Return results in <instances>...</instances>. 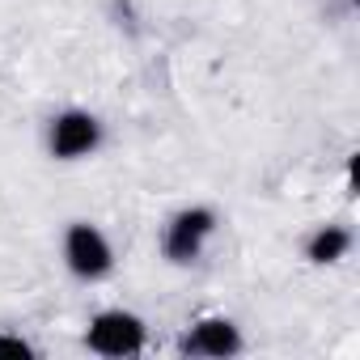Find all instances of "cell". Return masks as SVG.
Here are the masks:
<instances>
[{
	"mask_svg": "<svg viewBox=\"0 0 360 360\" xmlns=\"http://www.w3.org/2000/svg\"><path fill=\"white\" fill-rule=\"evenodd\" d=\"M144 339H148V330L131 309H102L89 318V330H85V347L94 356H106V360L140 356Z\"/></svg>",
	"mask_w": 360,
	"mask_h": 360,
	"instance_id": "1",
	"label": "cell"
},
{
	"mask_svg": "<svg viewBox=\"0 0 360 360\" xmlns=\"http://www.w3.org/2000/svg\"><path fill=\"white\" fill-rule=\"evenodd\" d=\"M217 233V212L195 204V208H183V212H174L161 229V255L178 267H187L204 255V246L212 242Z\"/></svg>",
	"mask_w": 360,
	"mask_h": 360,
	"instance_id": "2",
	"label": "cell"
},
{
	"mask_svg": "<svg viewBox=\"0 0 360 360\" xmlns=\"http://www.w3.org/2000/svg\"><path fill=\"white\" fill-rule=\"evenodd\" d=\"M64 263L77 280L94 284V280H106L115 271V250L106 242V233L89 221H72L64 229Z\"/></svg>",
	"mask_w": 360,
	"mask_h": 360,
	"instance_id": "3",
	"label": "cell"
},
{
	"mask_svg": "<svg viewBox=\"0 0 360 360\" xmlns=\"http://www.w3.org/2000/svg\"><path fill=\"white\" fill-rule=\"evenodd\" d=\"M47 148L56 161H81L102 148V119L89 110H60L47 123Z\"/></svg>",
	"mask_w": 360,
	"mask_h": 360,
	"instance_id": "4",
	"label": "cell"
},
{
	"mask_svg": "<svg viewBox=\"0 0 360 360\" xmlns=\"http://www.w3.org/2000/svg\"><path fill=\"white\" fill-rule=\"evenodd\" d=\"M187 356H208V360H225L242 352V330L229 318H200L183 339H178Z\"/></svg>",
	"mask_w": 360,
	"mask_h": 360,
	"instance_id": "5",
	"label": "cell"
},
{
	"mask_svg": "<svg viewBox=\"0 0 360 360\" xmlns=\"http://www.w3.org/2000/svg\"><path fill=\"white\" fill-rule=\"evenodd\" d=\"M347 250H352V233H347L343 225H318V229L305 238V259H309L314 267H330V263L347 259Z\"/></svg>",
	"mask_w": 360,
	"mask_h": 360,
	"instance_id": "6",
	"label": "cell"
},
{
	"mask_svg": "<svg viewBox=\"0 0 360 360\" xmlns=\"http://www.w3.org/2000/svg\"><path fill=\"white\" fill-rule=\"evenodd\" d=\"M0 356H18V360H30L34 347L22 339V335H0Z\"/></svg>",
	"mask_w": 360,
	"mask_h": 360,
	"instance_id": "7",
	"label": "cell"
}]
</instances>
